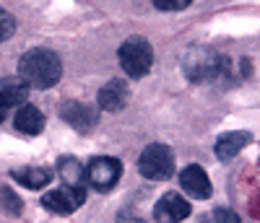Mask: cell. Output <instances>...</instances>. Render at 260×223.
<instances>
[{"label":"cell","mask_w":260,"mask_h":223,"mask_svg":"<svg viewBox=\"0 0 260 223\" xmlns=\"http://www.w3.org/2000/svg\"><path fill=\"white\" fill-rule=\"evenodd\" d=\"M26 96H29V86L21 81L18 76H11V78L0 81V109L24 106Z\"/></svg>","instance_id":"8fae6325"},{"label":"cell","mask_w":260,"mask_h":223,"mask_svg":"<svg viewBox=\"0 0 260 223\" xmlns=\"http://www.w3.org/2000/svg\"><path fill=\"white\" fill-rule=\"evenodd\" d=\"M60 76H62V62H60L57 52H52V50L37 47V50H29L18 60V78L31 88H39V91L52 88L60 81Z\"/></svg>","instance_id":"6da1fadb"},{"label":"cell","mask_w":260,"mask_h":223,"mask_svg":"<svg viewBox=\"0 0 260 223\" xmlns=\"http://www.w3.org/2000/svg\"><path fill=\"white\" fill-rule=\"evenodd\" d=\"M187 215H190V203L177 192H167L154 205V218L159 223H180Z\"/></svg>","instance_id":"52a82bcc"},{"label":"cell","mask_w":260,"mask_h":223,"mask_svg":"<svg viewBox=\"0 0 260 223\" xmlns=\"http://www.w3.org/2000/svg\"><path fill=\"white\" fill-rule=\"evenodd\" d=\"M117 220H120V223H141L136 215H130V220H127V218H125V213H120V218H117Z\"/></svg>","instance_id":"ffe728a7"},{"label":"cell","mask_w":260,"mask_h":223,"mask_svg":"<svg viewBox=\"0 0 260 223\" xmlns=\"http://www.w3.org/2000/svg\"><path fill=\"white\" fill-rule=\"evenodd\" d=\"M60 115H62L65 122H68L73 130H78V132H89L96 125V112L91 106L81 104V101H65L60 106Z\"/></svg>","instance_id":"9c48e42d"},{"label":"cell","mask_w":260,"mask_h":223,"mask_svg":"<svg viewBox=\"0 0 260 223\" xmlns=\"http://www.w3.org/2000/svg\"><path fill=\"white\" fill-rule=\"evenodd\" d=\"M83 203H86V190L83 187H65V184L42 197V205L52 213H60V215L78 210Z\"/></svg>","instance_id":"8992f818"},{"label":"cell","mask_w":260,"mask_h":223,"mask_svg":"<svg viewBox=\"0 0 260 223\" xmlns=\"http://www.w3.org/2000/svg\"><path fill=\"white\" fill-rule=\"evenodd\" d=\"M180 184H182V190H185L190 197H195V200H208V197H211V179H208L206 169L198 166V164H190V166L182 169Z\"/></svg>","instance_id":"ba28073f"},{"label":"cell","mask_w":260,"mask_h":223,"mask_svg":"<svg viewBox=\"0 0 260 223\" xmlns=\"http://www.w3.org/2000/svg\"><path fill=\"white\" fill-rule=\"evenodd\" d=\"M6 120V109H0V122H3Z\"/></svg>","instance_id":"44dd1931"},{"label":"cell","mask_w":260,"mask_h":223,"mask_svg":"<svg viewBox=\"0 0 260 223\" xmlns=\"http://www.w3.org/2000/svg\"><path fill=\"white\" fill-rule=\"evenodd\" d=\"M211 218H213V223H242L240 215H237L234 210H229V208H216L211 213Z\"/></svg>","instance_id":"ac0fdd59"},{"label":"cell","mask_w":260,"mask_h":223,"mask_svg":"<svg viewBox=\"0 0 260 223\" xmlns=\"http://www.w3.org/2000/svg\"><path fill=\"white\" fill-rule=\"evenodd\" d=\"M250 140H252L250 132H224V135L216 140L213 151L219 156V161H232L245 145H250Z\"/></svg>","instance_id":"4fadbf2b"},{"label":"cell","mask_w":260,"mask_h":223,"mask_svg":"<svg viewBox=\"0 0 260 223\" xmlns=\"http://www.w3.org/2000/svg\"><path fill=\"white\" fill-rule=\"evenodd\" d=\"M0 208L18 215L21 213V197H16L13 190H6V187H0Z\"/></svg>","instance_id":"2e32d148"},{"label":"cell","mask_w":260,"mask_h":223,"mask_svg":"<svg viewBox=\"0 0 260 223\" xmlns=\"http://www.w3.org/2000/svg\"><path fill=\"white\" fill-rule=\"evenodd\" d=\"M11 176L18 182V184H24L26 190H42V187H47L55 176L50 169H42V166H24V169H13Z\"/></svg>","instance_id":"5bb4252c"},{"label":"cell","mask_w":260,"mask_h":223,"mask_svg":"<svg viewBox=\"0 0 260 223\" xmlns=\"http://www.w3.org/2000/svg\"><path fill=\"white\" fill-rule=\"evenodd\" d=\"M138 171L146 179H154V182L172 179V174H175V153L164 143H151L143 148L138 159Z\"/></svg>","instance_id":"277c9868"},{"label":"cell","mask_w":260,"mask_h":223,"mask_svg":"<svg viewBox=\"0 0 260 223\" xmlns=\"http://www.w3.org/2000/svg\"><path fill=\"white\" fill-rule=\"evenodd\" d=\"M185 70L187 78L195 83H211L229 70V60L211 50H190V55L185 57Z\"/></svg>","instance_id":"3957f363"},{"label":"cell","mask_w":260,"mask_h":223,"mask_svg":"<svg viewBox=\"0 0 260 223\" xmlns=\"http://www.w3.org/2000/svg\"><path fill=\"white\" fill-rule=\"evenodd\" d=\"M120 176H122V164L117 159H110V156L91 159L89 166H83V179L96 192H110L120 182Z\"/></svg>","instance_id":"5b68a950"},{"label":"cell","mask_w":260,"mask_h":223,"mask_svg":"<svg viewBox=\"0 0 260 223\" xmlns=\"http://www.w3.org/2000/svg\"><path fill=\"white\" fill-rule=\"evenodd\" d=\"M57 176L65 179V187H81V179H83V166L76 161V159H60L57 164Z\"/></svg>","instance_id":"9a60e30c"},{"label":"cell","mask_w":260,"mask_h":223,"mask_svg":"<svg viewBox=\"0 0 260 223\" xmlns=\"http://www.w3.org/2000/svg\"><path fill=\"white\" fill-rule=\"evenodd\" d=\"M127 99H130V91L122 78H112L110 83H104L99 88V106L104 112H122Z\"/></svg>","instance_id":"30bf717a"},{"label":"cell","mask_w":260,"mask_h":223,"mask_svg":"<svg viewBox=\"0 0 260 223\" xmlns=\"http://www.w3.org/2000/svg\"><path fill=\"white\" fill-rule=\"evenodd\" d=\"M117 57H120L122 70L130 78H143L151 70V65H154V47L143 36H130L122 42Z\"/></svg>","instance_id":"7a4b0ae2"},{"label":"cell","mask_w":260,"mask_h":223,"mask_svg":"<svg viewBox=\"0 0 260 223\" xmlns=\"http://www.w3.org/2000/svg\"><path fill=\"white\" fill-rule=\"evenodd\" d=\"M190 0H154V8L159 11H185Z\"/></svg>","instance_id":"d6986e66"},{"label":"cell","mask_w":260,"mask_h":223,"mask_svg":"<svg viewBox=\"0 0 260 223\" xmlns=\"http://www.w3.org/2000/svg\"><path fill=\"white\" fill-rule=\"evenodd\" d=\"M13 31H16V18H13L8 11L0 8V42L8 39V36H13Z\"/></svg>","instance_id":"e0dca14e"},{"label":"cell","mask_w":260,"mask_h":223,"mask_svg":"<svg viewBox=\"0 0 260 223\" xmlns=\"http://www.w3.org/2000/svg\"><path fill=\"white\" fill-rule=\"evenodd\" d=\"M13 125L18 132L24 135H39L45 130V115L34 106V104H24L16 109V117H13Z\"/></svg>","instance_id":"7c38bea8"}]
</instances>
